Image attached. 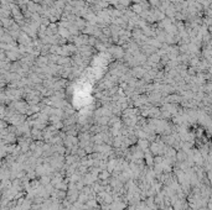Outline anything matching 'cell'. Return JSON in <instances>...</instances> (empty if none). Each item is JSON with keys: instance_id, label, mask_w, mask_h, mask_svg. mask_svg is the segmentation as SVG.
Wrapping results in <instances>:
<instances>
[{"instance_id": "1", "label": "cell", "mask_w": 212, "mask_h": 210, "mask_svg": "<svg viewBox=\"0 0 212 210\" xmlns=\"http://www.w3.org/2000/svg\"><path fill=\"white\" fill-rule=\"evenodd\" d=\"M41 183H44V186L48 184V183H50V177H47V175H44V177L41 178Z\"/></svg>"}, {"instance_id": "2", "label": "cell", "mask_w": 212, "mask_h": 210, "mask_svg": "<svg viewBox=\"0 0 212 210\" xmlns=\"http://www.w3.org/2000/svg\"><path fill=\"white\" fill-rule=\"evenodd\" d=\"M108 177H109V172H102L101 175H99L101 179H107Z\"/></svg>"}]
</instances>
